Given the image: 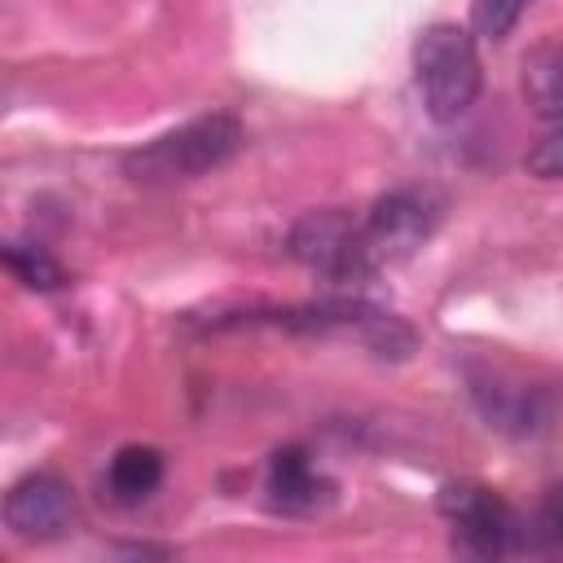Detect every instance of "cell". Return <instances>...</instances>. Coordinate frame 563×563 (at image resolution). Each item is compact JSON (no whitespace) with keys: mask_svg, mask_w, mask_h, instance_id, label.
I'll use <instances>...</instances> for the list:
<instances>
[{"mask_svg":"<svg viewBox=\"0 0 563 563\" xmlns=\"http://www.w3.org/2000/svg\"><path fill=\"white\" fill-rule=\"evenodd\" d=\"M523 167L537 180H563V123H550V132H541V141L523 154Z\"/></svg>","mask_w":563,"mask_h":563,"instance_id":"13","label":"cell"},{"mask_svg":"<svg viewBox=\"0 0 563 563\" xmlns=\"http://www.w3.org/2000/svg\"><path fill=\"white\" fill-rule=\"evenodd\" d=\"M537 0H475L471 4V31L484 35V40H506L515 31V22L532 9Z\"/></svg>","mask_w":563,"mask_h":563,"instance_id":"12","label":"cell"},{"mask_svg":"<svg viewBox=\"0 0 563 563\" xmlns=\"http://www.w3.org/2000/svg\"><path fill=\"white\" fill-rule=\"evenodd\" d=\"M4 268L26 286V290H62L66 286V268L44 251V246H31V242H4Z\"/></svg>","mask_w":563,"mask_h":563,"instance_id":"11","label":"cell"},{"mask_svg":"<svg viewBox=\"0 0 563 563\" xmlns=\"http://www.w3.org/2000/svg\"><path fill=\"white\" fill-rule=\"evenodd\" d=\"M440 224V198L431 189H391L383 194L369 216L356 224L361 264L365 273H378L383 264H396L413 255Z\"/></svg>","mask_w":563,"mask_h":563,"instance_id":"3","label":"cell"},{"mask_svg":"<svg viewBox=\"0 0 563 563\" xmlns=\"http://www.w3.org/2000/svg\"><path fill=\"white\" fill-rule=\"evenodd\" d=\"M356 224H361V220H352V216L339 211V207L308 211L303 220H295L286 246H290V255H295L303 268H312V273H321V277H330V282H361V277H369V273H365V264H361Z\"/></svg>","mask_w":563,"mask_h":563,"instance_id":"5","label":"cell"},{"mask_svg":"<svg viewBox=\"0 0 563 563\" xmlns=\"http://www.w3.org/2000/svg\"><path fill=\"white\" fill-rule=\"evenodd\" d=\"M519 88L545 123H563V44H541L523 57Z\"/></svg>","mask_w":563,"mask_h":563,"instance_id":"8","label":"cell"},{"mask_svg":"<svg viewBox=\"0 0 563 563\" xmlns=\"http://www.w3.org/2000/svg\"><path fill=\"white\" fill-rule=\"evenodd\" d=\"M440 510L449 515L453 523V541L457 550L475 554V559H501V554H515L523 545V523L519 515L493 493V488H479V484H449L440 493Z\"/></svg>","mask_w":563,"mask_h":563,"instance_id":"4","label":"cell"},{"mask_svg":"<svg viewBox=\"0 0 563 563\" xmlns=\"http://www.w3.org/2000/svg\"><path fill=\"white\" fill-rule=\"evenodd\" d=\"M537 532H541V541L563 545V484L545 493V501L537 510Z\"/></svg>","mask_w":563,"mask_h":563,"instance_id":"14","label":"cell"},{"mask_svg":"<svg viewBox=\"0 0 563 563\" xmlns=\"http://www.w3.org/2000/svg\"><path fill=\"white\" fill-rule=\"evenodd\" d=\"M242 145V123L224 110L198 114L154 141H145L141 150H132L123 158V172L141 185H172V180H194L202 172L224 167Z\"/></svg>","mask_w":563,"mask_h":563,"instance_id":"1","label":"cell"},{"mask_svg":"<svg viewBox=\"0 0 563 563\" xmlns=\"http://www.w3.org/2000/svg\"><path fill=\"white\" fill-rule=\"evenodd\" d=\"M475 400H479V409H484V418H488L493 427L515 431V435L537 431V427H541V418H545V409H541L537 391H528V387L479 383V387H475Z\"/></svg>","mask_w":563,"mask_h":563,"instance_id":"9","label":"cell"},{"mask_svg":"<svg viewBox=\"0 0 563 563\" xmlns=\"http://www.w3.org/2000/svg\"><path fill=\"white\" fill-rule=\"evenodd\" d=\"M413 79H418L422 106L435 123L462 119L475 106L479 84H484L475 35L457 22L422 26V35L413 40Z\"/></svg>","mask_w":563,"mask_h":563,"instance_id":"2","label":"cell"},{"mask_svg":"<svg viewBox=\"0 0 563 563\" xmlns=\"http://www.w3.org/2000/svg\"><path fill=\"white\" fill-rule=\"evenodd\" d=\"M264 488H268V501L277 510H317L325 501V488L330 484L312 471V462H308L303 449H277L273 462H268Z\"/></svg>","mask_w":563,"mask_h":563,"instance_id":"7","label":"cell"},{"mask_svg":"<svg viewBox=\"0 0 563 563\" xmlns=\"http://www.w3.org/2000/svg\"><path fill=\"white\" fill-rule=\"evenodd\" d=\"M106 484L119 501H141L150 497L158 484H163V453L150 449V444H128L110 457V471H106Z\"/></svg>","mask_w":563,"mask_h":563,"instance_id":"10","label":"cell"},{"mask_svg":"<svg viewBox=\"0 0 563 563\" xmlns=\"http://www.w3.org/2000/svg\"><path fill=\"white\" fill-rule=\"evenodd\" d=\"M75 488L53 471L22 475L4 497V523L22 541H57L75 528Z\"/></svg>","mask_w":563,"mask_h":563,"instance_id":"6","label":"cell"}]
</instances>
